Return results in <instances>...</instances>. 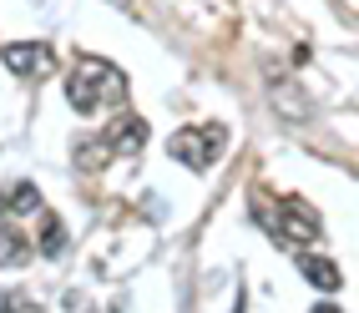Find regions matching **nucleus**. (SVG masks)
Segmentation results:
<instances>
[{
	"mask_svg": "<svg viewBox=\"0 0 359 313\" xmlns=\"http://www.w3.org/2000/svg\"><path fill=\"white\" fill-rule=\"evenodd\" d=\"M66 102H71V111H81V116L122 106L127 102V76L111 61H102V56H76L71 81H66Z\"/></svg>",
	"mask_w": 359,
	"mask_h": 313,
	"instance_id": "1",
	"label": "nucleus"
},
{
	"mask_svg": "<svg viewBox=\"0 0 359 313\" xmlns=\"http://www.w3.org/2000/svg\"><path fill=\"white\" fill-rule=\"evenodd\" d=\"M228 147V127L208 122V127H182L167 137V152H172L177 162H187V172H208L212 162H218V152Z\"/></svg>",
	"mask_w": 359,
	"mask_h": 313,
	"instance_id": "2",
	"label": "nucleus"
},
{
	"mask_svg": "<svg viewBox=\"0 0 359 313\" xmlns=\"http://www.w3.org/2000/svg\"><path fill=\"white\" fill-rule=\"evenodd\" d=\"M258 223H263V228H273L283 243H314V237H319V218H314V207L299 202V197H283V207H278V212L258 207Z\"/></svg>",
	"mask_w": 359,
	"mask_h": 313,
	"instance_id": "3",
	"label": "nucleus"
},
{
	"mask_svg": "<svg viewBox=\"0 0 359 313\" xmlns=\"http://www.w3.org/2000/svg\"><path fill=\"white\" fill-rule=\"evenodd\" d=\"M0 61H6L20 81H46L56 71V51L46 41H11L6 51H0Z\"/></svg>",
	"mask_w": 359,
	"mask_h": 313,
	"instance_id": "4",
	"label": "nucleus"
},
{
	"mask_svg": "<svg viewBox=\"0 0 359 313\" xmlns=\"http://www.w3.org/2000/svg\"><path fill=\"white\" fill-rule=\"evenodd\" d=\"M269 106L283 116V122H294V127H304L309 116H314V106H309V96H304V86L289 76V71H269Z\"/></svg>",
	"mask_w": 359,
	"mask_h": 313,
	"instance_id": "5",
	"label": "nucleus"
},
{
	"mask_svg": "<svg viewBox=\"0 0 359 313\" xmlns=\"http://www.w3.org/2000/svg\"><path fill=\"white\" fill-rule=\"evenodd\" d=\"M102 137H107L111 157H137L147 147V122H142V116H116L111 132H102Z\"/></svg>",
	"mask_w": 359,
	"mask_h": 313,
	"instance_id": "6",
	"label": "nucleus"
},
{
	"mask_svg": "<svg viewBox=\"0 0 359 313\" xmlns=\"http://www.w3.org/2000/svg\"><path fill=\"white\" fill-rule=\"evenodd\" d=\"M299 273L319 288V293H339V283H344V273H339V263L334 258H324V253H299Z\"/></svg>",
	"mask_w": 359,
	"mask_h": 313,
	"instance_id": "7",
	"label": "nucleus"
},
{
	"mask_svg": "<svg viewBox=\"0 0 359 313\" xmlns=\"http://www.w3.org/2000/svg\"><path fill=\"white\" fill-rule=\"evenodd\" d=\"M71 162H76V172H102V167L111 162V147H107V137H91V141H81V147L71 152Z\"/></svg>",
	"mask_w": 359,
	"mask_h": 313,
	"instance_id": "8",
	"label": "nucleus"
},
{
	"mask_svg": "<svg viewBox=\"0 0 359 313\" xmlns=\"http://www.w3.org/2000/svg\"><path fill=\"white\" fill-rule=\"evenodd\" d=\"M26 258H31V243H26V232H15V228H0V268H26Z\"/></svg>",
	"mask_w": 359,
	"mask_h": 313,
	"instance_id": "9",
	"label": "nucleus"
},
{
	"mask_svg": "<svg viewBox=\"0 0 359 313\" xmlns=\"http://www.w3.org/2000/svg\"><path fill=\"white\" fill-rule=\"evenodd\" d=\"M41 253L46 258H61L66 253V228H61L56 212H41Z\"/></svg>",
	"mask_w": 359,
	"mask_h": 313,
	"instance_id": "10",
	"label": "nucleus"
},
{
	"mask_svg": "<svg viewBox=\"0 0 359 313\" xmlns=\"http://www.w3.org/2000/svg\"><path fill=\"white\" fill-rule=\"evenodd\" d=\"M6 207H11V212H41V192H36L31 182H15V187L6 192Z\"/></svg>",
	"mask_w": 359,
	"mask_h": 313,
	"instance_id": "11",
	"label": "nucleus"
},
{
	"mask_svg": "<svg viewBox=\"0 0 359 313\" xmlns=\"http://www.w3.org/2000/svg\"><path fill=\"white\" fill-rule=\"evenodd\" d=\"M0 313H41V303L15 293V288H0Z\"/></svg>",
	"mask_w": 359,
	"mask_h": 313,
	"instance_id": "12",
	"label": "nucleus"
},
{
	"mask_svg": "<svg viewBox=\"0 0 359 313\" xmlns=\"http://www.w3.org/2000/svg\"><path fill=\"white\" fill-rule=\"evenodd\" d=\"M314 313H339V308H334V303H329V298H324V303H319V308H314Z\"/></svg>",
	"mask_w": 359,
	"mask_h": 313,
	"instance_id": "13",
	"label": "nucleus"
},
{
	"mask_svg": "<svg viewBox=\"0 0 359 313\" xmlns=\"http://www.w3.org/2000/svg\"><path fill=\"white\" fill-rule=\"evenodd\" d=\"M111 6H122V11H127V0H111Z\"/></svg>",
	"mask_w": 359,
	"mask_h": 313,
	"instance_id": "14",
	"label": "nucleus"
},
{
	"mask_svg": "<svg viewBox=\"0 0 359 313\" xmlns=\"http://www.w3.org/2000/svg\"><path fill=\"white\" fill-rule=\"evenodd\" d=\"M0 212H11V207H6V197H0Z\"/></svg>",
	"mask_w": 359,
	"mask_h": 313,
	"instance_id": "15",
	"label": "nucleus"
}]
</instances>
